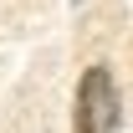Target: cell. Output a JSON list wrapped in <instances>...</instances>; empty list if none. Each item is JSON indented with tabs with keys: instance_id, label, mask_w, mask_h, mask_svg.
<instances>
[{
	"instance_id": "6da1fadb",
	"label": "cell",
	"mask_w": 133,
	"mask_h": 133,
	"mask_svg": "<svg viewBox=\"0 0 133 133\" xmlns=\"http://www.w3.org/2000/svg\"><path fill=\"white\" fill-rule=\"evenodd\" d=\"M72 133H123V92L113 66H87L72 97Z\"/></svg>"
}]
</instances>
